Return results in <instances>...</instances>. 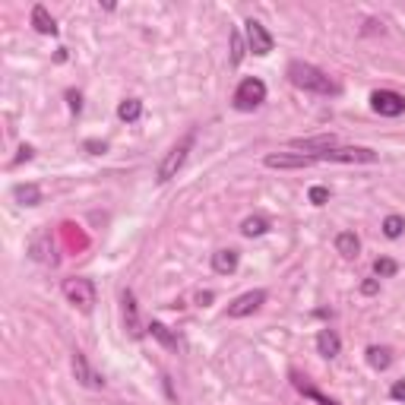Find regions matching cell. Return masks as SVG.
Instances as JSON below:
<instances>
[{
	"instance_id": "2",
	"label": "cell",
	"mask_w": 405,
	"mask_h": 405,
	"mask_svg": "<svg viewBox=\"0 0 405 405\" xmlns=\"http://www.w3.org/2000/svg\"><path fill=\"white\" fill-rule=\"evenodd\" d=\"M193 143H197V130H187V133L181 136V140L174 143L171 149H168V156L162 158V162H158V171H156L158 184H168L171 177H177V171H181L184 162H187V156H191Z\"/></svg>"
},
{
	"instance_id": "11",
	"label": "cell",
	"mask_w": 405,
	"mask_h": 405,
	"mask_svg": "<svg viewBox=\"0 0 405 405\" xmlns=\"http://www.w3.org/2000/svg\"><path fill=\"white\" fill-rule=\"evenodd\" d=\"M291 149H301L307 156H320L326 149H336V136L323 133V136H304V140H291Z\"/></svg>"
},
{
	"instance_id": "16",
	"label": "cell",
	"mask_w": 405,
	"mask_h": 405,
	"mask_svg": "<svg viewBox=\"0 0 405 405\" xmlns=\"http://www.w3.org/2000/svg\"><path fill=\"white\" fill-rule=\"evenodd\" d=\"M32 25L42 35H58V23H54V16H51L48 7H42V3H35L32 7Z\"/></svg>"
},
{
	"instance_id": "25",
	"label": "cell",
	"mask_w": 405,
	"mask_h": 405,
	"mask_svg": "<svg viewBox=\"0 0 405 405\" xmlns=\"http://www.w3.org/2000/svg\"><path fill=\"white\" fill-rule=\"evenodd\" d=\"M307 199H310L314 206H326V203H330V187H323V184H314V187L307 191Z\"/></svg>"
},
{
	"instance_id": "13",
	"label": "cell",
	"mask_w": 405,
	"mask_h": 405,
	"mask_svg": "<svg viewBox=\"0 0 405 405\" xmlns=\"http://www.w3.org/2000/svg\"><path fill=\"white\" fill-rule=\"evenodd\" d=\"M238 263H241V256L234 247H222L212 254V269L219 275H234L238 273Z\"/></svg>"
},
{
	"instance_id": "27",
	"label": "cell",
	"mask_w": 405,
	"mask_h": 405,
	"mask_svg": "<svg viewBox=\"0 0 405 405\" xmlns=\"http://www.w3.org/2000/svg\"><path fill=\"white\" fill-rule=\"evenodd\" d=\"M389 396L396 399V402H405V380H396L389 386Z\"/></svg>"
},
{
	"instance_id": "29",
	"label": "cell",
	"mask_w": 405,
	"mask_h": 405,
	"mask_svg": "<svg viewBox=\"0 0 405 405\" xmlns=\"http://www.w3.org/2000/svg\"><path fill=\"white\" fill-rule=\"evenodd\" d=\"M66 99H70V111H73V114L83 111V99H79V92H66Z\"/></svg>"
},
{
	"instance_id": "6",
	"label": "cell",
	"mask_w": 405,
	"mask_h": 405,
	"mask_svg": "<svg viewBox=\"0 0 405 405\" xmlns=\"http://www.w3.org/2000/svg\"><path fill=\"white\" fill-rule=\"evenodd\" d=\"M244 42H247V51H254L256 58H266L273 51V35L266 32V25L256 23V19L244 23Z\"/></svg>"
},
{
	"instance_id": "9",
	"label": "cell",
	"mask_w": 405,
	"mask_h": 405,
	"mask_svg": "<svg viewBox=\"0 0 405 405\" xmlns=\"http://www.w3.org/2000/svg\"><path fill=\"white\" fill-rule=\"evenodd\" d=\"M266 168H310L317 165L314 156H307V152H269L263 158Z\"/></svg>"
},
{
	"instance_id": "3",
	"label": "cell",
	"mask_w": 405,
	"mask_h": 405,
	"mask_svg": "<svg viewBox=\"0 0 405 405\" xmlns=\"http://www.w3.org/2000/svg\"><path fill=\"white\" fill-rule=\"evenodd\" d=\"M314 158L317 162H339V165H373L377 152L364 149V146H336V149H326Z\"/></svg>"
},
{
	"instance_id": "12",
	"label": "cell",
	"mask_w": 405,
	"mask_h": 405,
	"mask_svg": "<svg viewBox=\"0 0 405 405\" xmlns=\"http://www.w3.org/2000/svg\"><path fill=\"white\" fill-rule=\"evenodd\" d=\"M121 301H124V326H127V332H130L133 339H140V336H143V326H140V307H136V295L127 289Z\"/></svg>"
},
{
	"instance_id": "22",
	"label": "cell",
	"mask_w": 405,
	"mask_h": 405,
	"mask_svg": "<svg viewBox=\"0 0 405 405\" xmlns=\"http://www.w3.org/2000/svg\"><path fill=\"white\" fill-rule=\"evenodd\" d=\"M146 330H149V336H152V339H158V342H162V345H165V348H177V336H174V332L168 330L165 323L152 320L149 326H146Z\"/></svg>"
},
{
	"instance_id": "30",
	"label": "cell",
	"mask_w": 405,
	"mask_h": 405,
	"mask_svg": "<svg viewBox=\"0 0 405 405\" xmlns=\"http://www.w3.org/2000/svg\"><path fill=\"white\" fill-rule=\"evenodd\" d=\"M35 156V149L32 146H23V149H19V156H16V162H13V165H23V162H29V158Z\"/></svg>"
},
{
	"instance_id": "7",
	"label": "cell",
	"mask_w": 405,
	"mask_h": 405,
	"mask_svg": "<svg viewBox=\"0 0 405 405\" xmlns=\"http://www.w3.org/2000/svg\"><path fill=\"white\" fill-rule=\"evenodd\" d=\"M371 108L380 117H399V114H405V95H399L393 89H380L371 95Z\"/></svg>"
},
{
	"instance_id": "1",
	"label": "cell",
	"mask_w": 405,
	"mask_h": 405,
	"mask_svg": "<svg viewBox=\"0 0 405 405\" xmlns=\"http://www.w3.org/2000/svg\"><path fill=\"white\" fill-rule=\"evenodd\" d=\"M289 79L291 86H298L304 92H317V95H339V83L330 73H323L320 66L304 64V60H291L289 64Z\"/></svg>"
},
{
	"instance_id": "21",
	"label": "cell",
	"mask_w": 405,
	"mask_h": 405,
	"mask_svg": "<svg viewBox=\"0 0 405 405\" xmlns=\"http://www.w3.org/2000/svg\"><path fill=\"white\" fill-rule=\"evenodd\" d=\"M13 197H16V203H23V206H38V203H42V191H38L35 184H16V187H13Z\"/></svg>"
},
{
	"instance_id": "24",
	"label": "cell",
	"mask_w": 405,
	"mask_h": 405,
	"mask_svg": "<svg viewBox=\"0 0 405 405\" xmlns=\"http://www.w3.org/2000/svg\"><path fill=\"white\" fill-rule=\"evenodd\" d=\"M402 232H405V219H402V215H386V219H383V234H386L389 241L402 238Z\"/></svg>"
},
{
	"instance_id": "17",
	"label": "cell",
	"mask_w": 405,
	"mask_h": 405,
	"mask_svg": "<svg viewBox=\"0 0 405 405\" xmlns=\"http://www.w3.org/2000/svg\"><path fill=\"white\" fill-rule=\"evenodd\" d=\"M336 250H339L345 260H352V256H358V250H361V238H358L355 232H339L336 234Z\"/></svg>"
},
{
	"instance_id": "4",
	"label": "cell",
	"mask_w": 405,
	"mask_h": 405,
	"mask_svg": "<svg viewBox=\"0 0 405 405\" xmlns=\"http://www.w3.org/2000/svg\"><path fill=\"white\" fill-rule=\"evenodd\" d=\"M266 101V83L263 79H256V76H247V79H241V86L234 89V108L238 111H254Z\"/></svg>"
},
{
	"instance_id": "26",
	"label": "cell",
	"mask_w": 405,
	"mask_h": 405,
	"mask_svg": "<svg viewBox=\"0 0 405 405\" xmlns=\"http://www.w3.org/2000/svg\"><path fill=\"white\" fill-rule=\"evenodd\" d=\"M244 45H247V42H244V35L234 29V32H232V64H234V66L244 60Z\"/></svg>"
},
{
	"instance_id": "20",
	"label": "cell",
	"mask_w": 405,
	"mask_h": 405,
	"mask_svg": "<svg viewBox=\"0 0 405 405\" xmlns=\"http://www.w3.org/2000/svg\"><path fill=\"white\" fill-rule=\"evenodd\" d=\"M117 117L124 121V124H136L143 117V101L140 99H124L117 105Z\"/></svg>"
},
{
	"instance_id": "8",
	"label": "cell",
	"mask_w": 405,
	"mask_h": 405,
	"mask_svg": "<svg viewBox=\"0 0 405 405\" xmlns=\"http://www.w3.org/2000/svg\"><path fill=\"white\" fill-rule=\"evenodd\" d=\"M263 304H266V291L254 289V291L241 295V298H234L232 304H228V317H232V320H241V317H250L254 310H260Z\"/></svg>"
},
{
	"instance_id": "15",
	"label": "cell",
	"mask_w": 405,
	"mask_h": 405,
	"mask_svg": "<svg viewBox=\"0 0 405 405\" xmlns=\"http://www.w3.org/2000/svg\"><path fill=\"white\" fill-rule=\"evenodd\" d=\"M364 358H367V364L373 371H389V364H393V352L386 345H367Z\"/></svg>"
},
{
	"instance_id": "19",
	"label": "cell",
	"mask_w": 405,
	"mask_h": 405,
	"mask_svg": "<svg viewBox=\"0 0 405 405\" xmlns=\"http://www.w3.org/2000/svg\"><path fill=\"white\" fill-rule=\"evenodd\" d=\"M269 232V219L266 215H250V219H244L241 222V234L244 238H260V234Z\"/></svg>"
},
{
	"instance_id": "18",
	"label": "cell",
	"mask_w": 405,
	"mask_h": 405,
	"mask_svg": "<svg viewBox=\"0 0 405 405\" xmlns=\"http://www.w3.org/2000/svg\"><path fill=\"white\" fill-rule=\"evenodd\" d=\"M291 383H295V389H298V393H304V396H307V399H314V402H320V405H339L336 399L323 396L320 389H314L310 383H304V377H301V373H291Z\"/></svg>"
},
{
	"instance_id": "14",
	"label": "cell",
	"mask_w": 405,
	"mask_h": 405,
	"mask_svg": "<svg viewBox=\"0 0 405 405\" xmlns=\"http://www.w3.org/2000/svg\"><path fill=\"white\" fill-rule=\"evenodd\" d=\"M317 352H320L323 358H336L342 352V339L336 330H320L317 332Z\"/></svg>"
},
{
	"instance_id": "32",
	"label": "cell",
	"mask_w": 405,
	"mask_h": 405,
	"mask_svg": "<svg viewBox=\"0 0 405 405\" xmlns=\"http://www.w3.org/2000/svg\"><path fill=\"white\" fill-rule=\"evenodd\" d=\"M197 301H199V307H206V304H209V301H212V291H203V295H199V298H197Z\"/></svg>"
},
{
	"instance_id": "10",
	"label": "cell",
	"mask_w": 405,
	"mask_h": 405,
	"mask_svg": "<svg viewBox=\"0 0 405 405\" xmlns=\"http://www.w3.org/2000/svg\"><path fill=\"white\" fill-rule=\"evenodd\" d=\"M73 373H76V380L83 383V386H89V389H101V386H105V377L92 371L89 358H86L83 352H73Z\"/></svg>"
},
{
	"instance_id": "23",
	"label": "cell",
	"mask_w": 405,
	"mask_h": 405,
	"mask_svg": "<svg viewBox=\"0 0 405 405\" xmlns=\"http://www.w3.org/2000/svg\"><path fill=\"white\" fill-rule=\"evenodd\" d=\"M396 273H399L396 260H389V256H377V260H373V275H377V279H393Z\"/></svg>"
},
{
	"instance_id": "5",
	"label": "cell",
	"mask_w": 405,
	"mask_h": 405,
	"mask_svg": "<svg viewBox=\"0 0 405 405\" xmlns=\"http://www.w3.org/2000/svg\"><path fill=\"white\" fill-rule=\"evenodd\" d=\"M64 298L73 307H79L83 314H89L95 307V282L92 279H66L64 282Z\"/></svg>"
},
{
	"instance_id": "31",
	"label": "cell",
	"mask_w": 405,
	"mask_h": 405,
	"mask_svg": "<svg viewBox=\"0 0 405 405\" xmlns=\"http://www.w3.org/2000/svg\"><path fill=\"white\" fill-rule=\"evenodd\" d=\"M86 149H89V152H105L108 146H105V143H99V140H89V143H86Z\"/></svg>"
},
{
	"instance_id": "28",
	"label": "cell",
	"mask_w": 405,
	"mask_h": 405,
	"mask_svg": "<svg viewBox=\"0 0 405 405\" xmlns=\"http://www.w3.org/2000/svg\"><path fill=\"white\" fill-rule=\"evenodd\" d=\"M361 291H364V295H377V291H380V279H364L361 282Z\"/></svg>"
}]
</instances>
